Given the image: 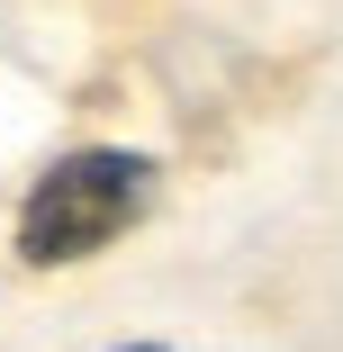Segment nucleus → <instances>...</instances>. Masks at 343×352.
Listing matches in <instances>:
<instances>
[{
	"mask_svg": "<svg viewBox=\"0 0 343 352\" xmlns=\"http://www.w3.org/2000/svg\"><path fill=\"white\" fill-rule=\"evenodd\" d=\"M154 208V154H126V145H73L54 154L27 199H19V262L27 271H63V262H91L109 253L135 217Z\"/></svg>",
	"mask_w": 343,
	"mask_h": 352,
	"instance_id": "f257e3e1",
	"label": "nucleus"
},
{
	"mask_svg": "<svg viewBox=\"0 0 343 352\" xmlns=\"http://www.w3.org/2000/svg\"><path fill=\"white\" fill-rule=\"evenodd\" d=\"M118 352H163V343H118Z\"/></svg>",
	"mask_w": 343,
	"mask_h": 352,
	"instance_id": "f03ea898",
	"label": "nucleus"
}]
</instances>
